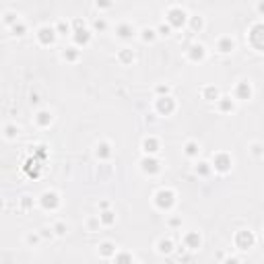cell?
I'll return each mask as SVG.
<instances>
[{
	"label": "cell",
	"mask_w": 264,
	"mask_h": 264,
	"mask_svg": "<svg viewBox=\"0 0 264 264\" xmlns=\"http://www.w3.org/2000/svg\"><path fill=\"white\" fill-rule=\"evenodd\" d=\"M235 244H237L239 250H248V248L254 244V237H252V233H248V231H239L237 237H235Z\"/></svg>",
	"instance_id": "1"
},
{
	"label": "cell",
	"mask_w": 264,
	"mask_h": 264,
	"mask_svg": "<svg viewBox=\"0 0 264 264\" xmlns=\"http://www.w3.org/2000/svg\"><path fill=\"white\" fill-rule=\"evenodd\" d=\"M184 17H186V15H184V10H171V12H169V19H171V23H174V25H182V23H184Z\"/></svg>",
	"instance_id": "2"
},
{
	"label": "cell",
	"mask_w": 264,
	"mask_h": 264,
	"mask_svg": "<svg viewBox=\"0 0 264 264\" xmlns=\"http://www.w3.org/2000/svg\"><path fill=\"white\" fill-rule=\"evenodd\" d=\"M186 244H188V248H190V250H196V248L200 246V237H198L196 233H190V235L186 237Z\"/></svg>",
	"instance_id": "3"
},
{
	"label": "cell",
	"mask_w": 264,
	"mask_h": 264,
	"mask_svg": "<svg viewBox=\"0 0 264 264\" xmlns=\"http://www.w3.org/2000/svg\"><path fill=\"white\" fill-rule=\"evenodd\" d=\"M157 250H159L161 254H169V252L174 250V246H171V241H169V239H161V241H159V248H157Z\"/></svg>",
	"instance_id": "4"
},
{
	"label": "cell",
	"mask_w": 264,
	"mask_h": 264,
	"mask_svg": "<svg viewBox=\"0 0 264 264\" xmlns=\"http://www.w3.org/2000/svg\"><path fill=\"white\" fill-rule=\"evenodd\" d=\"M147 171H157V161H144L142 163Z\"/></svg>",
	"instance_id": "5"
},
{
	"label": "cell",
	"mask_w": 264,
	"mask_h": 264,
	"mask_svg": "<svg viewBox=\"0 0 264 264\" xmlns=\"http://www.w3.org/2000/svg\"><path fill=\"white\" fill-rule=\"evenodd\" d=\"M112 252H114L112 244H103V246H101V256H109Z\"/></svg>",
	"instance_id": "6"
},
{
	"label": "cell",
	"mask_w": 264,
	"mask_h": 264,
	"mask_svg": "<svg viewBox=\"0 0 264 264\" xmlns=\"http://www.w3.org/2000/svg\"><path fill=\"white\" fill-rule=\"evenodd\" d=\"M155 147H157L155 140H144V151H151V153H153V151H157Z\"/></svg>",
	"instance_id": "7"
},
{
	"label": "cell",
	"mask_w": 264,
	"mask_h": 264,
	"mask_svg": "<svg viewBox=\"0 0 264 264\" xmlns=\"http://www.w3.org/2000/svg\"><path fill=\"white\" fill-rule=\"evenodd\" d=\"M231 47H233V44H231V42H223V44H221V52H229Z\"/></svg>",
	"instance_id": "8"
},
{
	"label": "cell",
	"mask_w": 264,
	"mask_h": 264,
	"mask_svg": "<svg viewBox=\"0 0 264 264\" xmlns=\"http://www.w3.org/2000/svg\"><path fill=\"white\" fill-rule=\"evenodd\" d=\"M112 221H114L112 213H105V215H103V223H112Z\"/></svg>",
	"instance_id": "9"
},
{
	"label": "cell",
	"mask_w": 264,
	"mask_h": 264,
	"mask_svg": "<svg viewBox=\"0 0 264 264\" xmlns=\"http://www.w3.org/2000/svg\"><path fill=\"white\" fill-rule=\"evenodd\" d=\"M188 153L194 155V153H196V144H188Z\"/></svg>",
	"instance_id": "10"
},
{
	"label": "cell",
	"mask_w": 264,
	"mask_h": 264,
	"mask_svg": "<svg viewBox=\"0 0 264 264\" xmlns=\"http://www.w3.org/2000/svg\"><path fill=\"white\" fill-rule=\"evenodd\" d=\"M260 10H264V2H262V4H260Z\"/></svg>",
	"instance_id": "11"
}]
</instances>
